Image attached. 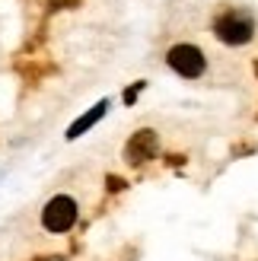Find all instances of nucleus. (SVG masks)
<instances>
[{
  "mask_svg": "<svg viewBox=\"0 0 258 261\" xmlns=\"http://www.w3.org/2000/svg\"><path fill=\"white\" fill-rule=\"evenodd\" d=\"M160 150V140H157V130H150V127H140L131 134V140L124 143V160L131 163V166H144L150 163L153 156H157Z\"/></svg>",
  "mask_w": 258,
  "mask_h": 261,
  "instance_id": "20e7f679",
  "label": "nucleus"
},
{
  "mask_svg": "<svg viewBox=\"0 0 258 261\" xmlns=\"http://www.w3.org/2000/svg\"><path fill=\"white\" fill-rule=\"evenodd\" d=\"M166 64L178 73V76H185V80H198V76L208 70V58H204V51L198 45H172L169 48V55H166Z\"/></svg>",
  "mask_w": 258,
  "mask_h": 261,
  "instance_id": "f03ea898",
  "label": "nucleus"
},
{
  "mask_svg": "<svg viewBox=\"0 0 258 261\" xmlns=\"http://www.w3.org/2000/svg\"><path fill=\"white\" fill-rule=\"evenodd\" d=\"M214 35L223 45H246L255 35V19L242 10H226L214 19Z\"/></svg>",
  "mask_w": 258,
  "mask_h": 261,
  "instance_id": "f257e3e1",
  "label": "nucleus"
},
{
  "mask_svg": "<svg viewBox=\"0 0 258 261\" xmlns=\"http://www.w3.org/2000/svg\"><path fill=\"white\" fill-rule=\"evenodd\" d=\"M76 201L70 198V194H55L48 204H45V211H42V226L48 229V232H67V229H73V223H76Z\"/></svg>",
  "mask_w": 258,
  "mask_h": 261,
  "instance_id": "7ed1b4c3",
  "label": "nucleus"
},
{
  "mask_svg": "<svg viewBox=\"0 0 258 261\" xmlns=\"http://www.w3.org/2000/svg\"><path fill=\"white\" fill-rule=\"evenodd\" d=\"M106 112H109V99H99L93 109H89V112H83L80 118H76V121L67 127V140H76V137H83L86 130L93 127V124H99L102 118H106Z\"/></svg>",
  "mask_w": 258,
  "mask_h": 261,
  "instance_id": "39448f33",
  "label": "nucleus"
},
{
  "mask_svg": "<svg viewBox=\"0 0 258 261\" xmlns=\"http://www.w3.org/2000/svg\"><path fill=\"white\" fill-rule=\"evenodd\" d=\"M144 86H147V83H144V80H137V83H134V86H131V89H127V93H124V102H127V106H131V102H134V99H137V96H140V89H144Z\"/></svg>",
  "mask_w": 258,
  "mask_h": 261,
  "instance_id": "423d86ee",
  "label": "nucleus"
}]
</instances>
